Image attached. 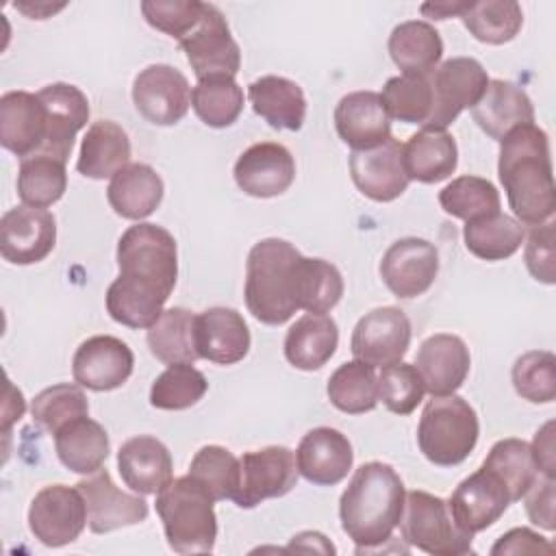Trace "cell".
Instances as JSON below:
<instances>
[{"label":"cell","mask_w":556,"mask_h":556,"mask_svg":"<svg viewBox=\"0 0 556 556\" xmlns=\"http://www.w3.org/2000/svg\"><path fill=\"white\" fill-rule=\"evenodd\" d=\"M523 497L530 521L543 530H554V478L536 476Z\"/></svg>","instance_id":"cell-53"},{"label":"cell","mask_w":556,"mask_h":556,"mask_svg":"<svg viewBox=\"0 0 556 556\" xmlns=\"http://www.w3.org/2000/svg\"><path fill=\"white\" fill-rule=\"evenodd\" d=\"M334 128L352 152L371 150L391 139V117L376 91H352L334 109Z\"/></svg>","instance_id":"cell-25"},{"label":"cell","mask_w":556,"mask_h":556,"mask_svg":"<svg viewBox=\"0 0 556 556\" xmlns=\"http://www.w3.org/2000/svg\"><path fill=\"white\" fill-rule=\"evenodd\" d=\"M532 458L536 463L539 473L554 478L556 476V454H554V421H547L541 430H536L534 441L530 445Z\"/></svg>","instance_id":"cell-55"},{"label":"cell","mask_w":556,"mask_h":556,"mask_svg":"<svg viewBox=\"0 0 556 556\" xmlns=\"http://www.w3.org/2000/svg\"><path fill=\"white\" fill-rule=\"evenodd\" d=\"M510 504L504 482L486 467L467 476L447 500L456 526L469 534L491 528Z\"/></svg>","instance_id":"cell-18"},{"label":"cell","mask_w":556,"mask_h":556,"mask_svg":"<svg viewBox=\"0 0 556 556\" xmlns=\"http://www.w3.org/2000/svg\"><path fill=\"white\" fill-rule=\"evenodd\" d=\"M482 467L493 471L504 482L510 502H519L539 476L532 450L523 439L497 441L482 460Z\"/></svg>","instance_id":"cell-42"},{"label":"cell","mask_w":556,"mask_h":556,"mask_svg":"<svg viewBox=\"0 0 556 556\" xmlns=\"http://www.w3.org/2000/svg\"><path fill=\"white\" fill-rule=\"evenodd\" d=\"M460 20L473 39L491 46L513 41L523 26L521 7L515 0L469 2Z\"/></svg>","instance_id":"cell-40"},{"label":"cell","mask_w":556,"mask_h":556,"mask_svg":"<svg viewBox=\"0 0 556 556\" xmlns=\"http://www.w3.org/2000/svg\"><path fill=\"white\" fill-rule=\"evenodd\" d=\"M132 367V350L111 334L85 339L72 358L74 382L89 391H113L122 387L130 378Z\"/></svg>","instance_id":"cell-17"},{"label":"cell","mask_w":556,"mask_h":556,"mask_svg":"<svg viewBox=\"0 0 556 556\" xmlns=\"http://www.w3.org/2000/svg\"><path fill=\"white\" fill-rule=\"evenodd\" d=\"M67 189L65 163L50 154H30L20 161L17 195L24 204L46 208L63 198Z\"/></svg>","instance_id":"cell-39"},{"label":"cell","mask_w":556,"mask_h":556,"mask_svg":"<svg viewBox=\"0 0 556 556\" xmlns=\"http://www.w3.org/2000/svg\"><path fill=\"white\" fill-rule=\"evenodd\" d=\"M232 174L243 193L252 198H276L293 185L295 161L282 143L261 141L241 152Z\"/></svg>","instance_id":"cell-19"},{"label":"cell","mask_w":556,"mask_h":556,"mask_svg":"<svg viewBox=\"0 0 556 556\" xmlns=\"http://www.w3.org/2000/svg\"><path fill=\"white\" fill-rule=\"evenodd\" d=\"M523 224L502 211L465 222L463 239L467 250L482 261H504L523 243Z\"/></svg>","instance_id":"cell-37"},{"label":"cell","mask_w":556,"mask_h":556,"mask_svg":"<svg viewBox=\"0 0 556 556\" xmlns=\"http://www.w3.org/2000/svg\"><path fill=\"white\" fill-rule=\"evenodd\" d=\"M48 113V132L43 148L37 154H50L63 163L72 154L76 132L87 126L89 100L70 83H52L37 91Z\"/></svg>","instance_id":"cell-20"},{"label":"cell","mask_w":556,"mask_h":556,"mask_svg":"<svg viewBox=\"0 0 556 556\" xmlns=\"http://www.w3.org/2000/svg\"><path fill=\"white\" fill-rule=\"evenodd\" d=\"M478 437V415L460 395H432L424 406L417 426V445L432 465H460L473 452Z\"/></svg>","instance_id":"cell-6"},{"label":"cell","mask_w":556,"mask_h":556,"mask_svg":"<svg viewBox=\"0 0 556 556\" xmlns=\"http://www.w3.org/2000/svg\"><path fill=\"white\" fill-rule=\"evenodd\" d=\"M87 526V504L78 486L48 484L30 502L28 528L46 547L74 543Z\"/></svg>","instance_id":"cell-11"},{"label":"cell","mask_w":556,"mask_h":556,"mask_svg":"<svg viewBox=\"0 0 556 556\" xmlns=\"http://www.w3.org/2000/svg\"><path fill=\"white\" fill-rule=\"evenodd\" d=\"M208 382L193 363H174L159 374L150 387V404L159 410H185L198 404Z\"/></svg>","instance_id":"cell-44"},{"label":"cell","mask_w":556,"mask_h":556,"mask_svg":"<svg viewBox=\"0 0 556 556\" xmlns=\"http://www.w3.org/2000/svg\"><path fill=\"white\" fill-rule=\"evenodd\" d=\"M380 98L389 117L424 126L432 109L430 78L419 74L393 76L384 83Z\"/></svg>","instance_id":"cell-46"},{"label":"cell","mask_w":556,"mask_h":556,"mask_svg":"<svg viewBox=\"0 0 556 556\" xmlns=\"http://www.w3.org/2000/svg\"><path fill=\"white\" fill-rule=\"evenodd\" d=\"M33 421L39 424L50 434H56L70 421L89 415V402L80 384H52L35 395L30 404Z\"/></svg>","instance_id":"cell-47"},{"label":"cell","mask_w":556,"mask_h":556,"mask_svg":"<svg viewBox=\"0 0 556 556\" xmlns=\"http://www.w3.org/2000/svg\"><path fill=\"white\" fill-rule=\"evenodd\" d=\"M469 2H426L421 4V13L432 20H447V17H460Z\"/></svg>","instance_id":"cell-56"},{"label":"cell","mask_w":556,"mask_h":556,"mask_svg":"<svg viewBox=\"0 0 556 556\" xmlns=\"http://www.w3.org/2000/svg\"><path fill=\"white\" fill-rule=\"evenodd\" d=\"M337 345V321L326 313H306L287 330L285 356L295 369L313 371L334 356Z\"/></svg>","instance_id":"cell-32"},{"label":"cell","mask_w":556,"mask_h":556,"mask_svg":"<svg viewBox=\"0 0 556 556\" xmlns=\"http://www.w3.org/2000/svg\"><path fill=\"white\" fill-rule=\"evenodd\" d=\"M413 365L430 395H450L463 387L471 367V356L460 337L439 332L421 341Z\"/></svg>","instance_id":"cell-24"},{"label":"cell","mask_w":556,"mask_h":556,"mask_svg":"<svg viewBox=\"0 0 556 556\" xmlns=\"http://www.w3.org/2000/svg\"><path fill=\"white\" fill-rule=\"evenodd\" d=\"M163 178L146 163H128L122 167L106 187L111 208L124 219L150 217L163 200Z\"/></svg>","instance_id":"cell-30"},{"label":"cell","mask_w":556,"mask_h":556,"mask_svg":"<svg viewBox=\"0 0 556 556\" xmlns=\"http://www.w3.org/2000/svg\"><path fill=\"white\" fill-rule=\"evenodd\" d=\"M187 476L193 478L213 502L232 500L239 486V458L222 445H204L191 458Z\"/></svg>","instance_id":"cell-45"},{"label":"cell","mask_w":556,"mask_h":556,"mask_svg":"<svg viewBox=\"0 0 556 556\" xmlns=\"http://www.w3.org/2000/svg\"><path fill=\"white\" fill-rule=\"evenodd\" d=\"M441 208L458 219L471 222L500 211V191L480 176H458L439 191Z\"/></svg>","instance_id":"cell-43"},{"label":"cell","mask_w":556,"mask_h":556,"mask_svg":"<svg viewBox=\"0 0 556 556\" xmlns=\"http://www.w3.org/2000/svg\"><path fill=\"white\" fill-rule=\"evenodd\" d=\"M130 163V139L126 130L111 122H93L80 143V154L76 161L78 174L93 180L113 178L122 167Z\"/></svg>","instance_id":"cell-31"},{"label":"cell","mask_w":556,"mask_h":556,"mask_svg":"<svg viewBox=\"0 0 556 556\" xmlns=\"http://www.w3.org/2000/svg\"><path fill=\"white\" fill-rule=\"evenodd\" d=\"M204 2L198 0H143L141 2V13L146 22L174 37L182 39L202 17Z\"/></svg>","instance_id":"cell-51"},{"label":"cell","mask_w":556,"mask_h":556,"mask_svg":"<svg viewBox=\"0 0 556 556\" xmlns=\"http://www.w3.org/2000/svg\"><path fill=\"white\" fill-rule=\"evenodd\" d=\"M497 176L508 206L526 226L549 222L556 208L549 137L536 124L515 128L500 141Z\"/></svg>","instance_id":"cell-2"},{"label":"cell","mask_w":556,"mask_h":556,"mask_svg":"<svg viewBox=\"0 0 556 556\" xmlns=\"http://www.w3.org/2000/svg\"><path fill=\"white\" fill-rule=\"evenodd\" d=\"M250 330L241 313L213 306L195 315V345L200 358L217 365H235L250 352Z\"/></svg>","instance_id":"cell-26"},{"label":"cell","mask_w":556,"mask_h":556,"mask_svg":"<svg viewBox=\"0 0 556 556\" xmlns=\"http://www.w3.org/2000/svg\"><path fill=\"white\" fill-rule=\"evenodd\" d=\"M343 295L341 271L324 258H304L302 274V311L328 313Z\"/></svg>","instance_id":"cell-50"},{"label":"cell","mask_w":556,"mask_h":556,"mask_svg":"<svg viewBox=\"0 0 556 556\" xmlns=\"http://www.w3.org/2000/svg\"><path fill=\"white\" fill-rule=\"evenodd\" d=\"M517 395L532 404H549L556 397V356L547 350H530L513 365Z\"/></svg>","instance_id":"cell-48"},{"label":"cell","mask_w":556,"mask_h":556,"mask_svg":"<svg viewBox=\"0 0 556 556\" xmlns=\"http://www.w3.org/2000/svg\"><path fill=\"white\" fill-rule=\"evenodd\" d=\"M304 258L295 245L269 237L252 245L245 263V306L267 326H280L302 308Z\"/></svg>","instance_id":"cell-4"},{"label":"cell","mask_w":556,"mask_h":556,"mask_svg":"<svg viewBox=\"0 0 556 556\" xmlns=\"http://www.w3.org/2000/svg\"><path fill=\"white\" fill-rule=\"evenodd\" d=\"M256 115L276 130H300L306 117V98L298 83L285 76H261L248 87Z\"/></svg>","instance_id":"cell-33"},{"label":"cell","mask_w":556,"mask_h":556,"mask_svg":"<svg viewBox=\"0 0 556 556\" xmlns=\"http://www.w3.org/2000/svg\"><path fill=\"white\" fill-rule=\"evenodd\" d=\"M328 400L334 408L348 415H363L378 404L376 369L358 358L339 365L328 378Z\"/></svg>","instance_id":"cell-38"},{"label":"cell","mask_w":556,"mask_h":556,"mask_svg":"<svg viewBox=\"0 0 556 556\" xmlns=\"http://www.w3.org/2000/svg\"><path fill=\"white\" fill-rule=\"evenodd\" d=\"M191 106L206 126L226 128L243 111V89L232 76H208L191 89Z\"/></svg>","instance_id":"cell-41"},{"label":"cell","mask_w":556,"mask_h":556,"mask_svg":"<svg viewBox=\"0 0 556 556\" xmlns=\"http://www.w3.org/2000/svg\"><path fill=\"white\" fill-rule=\"evenodd\" d=\"M350 174L356 189L374 202H393L408 187L402 143L389 139L378 148L350 154Z\"/></svg>","instance_id":"cell-21"},{"label":"cell","mask_w":556,"mask_h":556,"mask_svg":"<svg viewBox=\"0 0 556 556\" xmlns=\"http://www.w3.org/2000/svg\"><path fill=\"white\" fill-rule=\"evenodd\" d=\"M410 337L413 328L406 313L397 306H380L358 319L350 350L354 358L371 367H387L404 358Z\"/></svg>","instance_id":"cell-13"},{"label":"cell","mask_w":556,"mask_h":556,"mask_svg":"<svg viewBox=\"0 0 556 556\" xmlns=\"http://www.w3.org/2000/svg\"><path fill=\"white\" fill-rule=\"evenodd\" d=\"M152 356L165 365L195 363L200 358L195 345V315L182 306H172L148 328L146 334Z\"/></svg>","instance_id":"cell-36"},{"label":"cell","mask_w":556,"mask_h":556,"mask_svg":"<svg viewBox=\"0 0 556 556\" xmlns=\"http://www.w3.org/2000/svg\"><path fill=\"white\" fill-rule=\"evenodd\" d=\"M198 80L208 76H232L241 67V50L230 35L224 13L204 2L200 22L178 41Z\"/></svg>","instance_id":"cell-9"},{"label":"cell","mask_w":556,"mask_h":556,"mask_svg":"<svg viewBox=\"0 0 556 556\" xmlns=\"http://www.w3.org/2000/svg\"><path fill=\"white\" fill-rule=\"evenodd\" d=\"M406 489L400 473L380 460L363 463L339 500V519L356 554L378 552L391 541L404 510Z\"/></svg>","instance_id":"cell-3"},{"label":"cell","mask_w":556,"mask_h":556,"mask_svg":"<svg viewBox=\"0 0 556 556\" xmlns=\"http://www.w3.org/2000/svg\"><path fill=\"white\" fill-rule=\"evenodd\" d=\"M54 450L70 471L89 476L109 458L111 441L102 424L85 415L70 421L54 434Z\"/></svg>","instance_id":"cell-34"},{"label":"cell","mask_w":556,"mask_h":556,"mask_svg":"<svg viewBox=\"0 0 556 556\" xmlns=\"http://www.w3.org/2000/svg\"><path fill=\"white\" fill-rule=\"evenodd\" d=\"M556 230L554 222L532 226L523 252V261L534 280L554 285L556 282Z\"/></svg>","instance_id":"cell-52"},{"label":"cell","mask_w":556,"mask_h":556,"mask_svg":"<svg viewBox=\"0 0 556 556\" xmlns=\"http://www.w3.org/2000/svg\"><path fill=\"white\" fill-rule=\"evenodd\" d=\"M389 54L402 74L430 76L443 56V41L432 24L408 20L391 30Z\"/></svg>","instance_id":"cell-35"},{"label":"cell","mask_w":556,"mask_h":556,"mask_svg":"<svg viewBox=\"0 0 556 556\" xmlns=\"http://www.w3.org/2000/svg\"><path fill=\"white\" fill-rule=\"evenodd\" d=\"M167 545L176 554H208L217 539V517L208 493L189 476L169 480L154 502Z\"/></svg>","instance_id":"cell-5"},{"label":"cell","mask_w":556,"mask_h":556,"mask_svg":"<svg viewBox=\"0 0 556 556\" xmlns=\"http://www.w3.org/2000/svg\"><path fill=\"white\" fill-rule=\"evenodd\" d=\"M119 276L106 289V313L128 328H150L178 278L176 239L156 224L139 222L117 241Z\"/></svg>","instance_id":"cell-1"},{"label":"cell","mask_w":556,"mask_h":556,"mask_svg":"<svg viewBox=\"0 0 556 556\" xmlns=\"http://www.w3.org/2000/svg\"><path fill=\"white\" fill-rule=\"evenodd\" d=\"M402 539L432 556L471 554L473 534L460 530L450 513V506L439 495L428 491H408L400 517Z\"/></svg>","instance_id":"cell-7"},{"label":"cell","mask_w":556,"mask_h":556,"mask_svg":"<svg viewBox=\"0 0 556 556\" xmlns=\"http://www.w3.org/2000/svg\"><path fill=\"white\" fill-rule=\"evenodd\" d=\"M132 102L139 115L150 124L174 126L191 106V87L180 70L154 63L135 76Z\"/></svg>","instance_id":"cell-12"},{"label":"cell","mask_w":556,"mask_h":556,"mask_svg":"<svg viewBox=\"0 0 556 556\" xmlns=\"http://www.w3.org/2000/svg\"><path fill=\"white\" fill-rule=\"evenodd\" d=\"M439 274V250L419 237L393 241L380 261V278L402 300L424 295Z\"/></svg>","instance_id":"cell-14"},{"label":"cell","mask_w":556,"mask_h":556,"mask_svg":"<svg viewBox=\"0 0 556 556\" xmlns=\"http://www.w3.org/2000/svg\"><path fill=\"white\" fill-rule=\"evenodd\" d=\"M491 554H554V545L539 532L528 528H513L497 539V543L491 547Z\"/></svg>","instance_id":"cell-54"},{"label":"cell","mask_w":556,"mask_h":556,"mask_svg":"<svg viewBox=\"0 0 556 556\" xmlns=\"http://www.w3.org/2000/svg\"><path fill=\"white\" fill-rule=\"evenodd\" d=\"M295 463L302 478L317 486H332L348 478L354 452L350 439L328 426H319L308 430L298 450H295Z\"/></svg>","instance_id":"cell-22"},{"label":"cell","mask_w":556,"mask_h":556,"mask_svg":"<svg viewBox=\"0 0 556 556\" xmlns=\"http://www.w3.org/2000/svg\"><path fill=\"white\" fill-rule=\"evenodd\" d=\"M471 117L491 139L502 141L515 128L534 124V106L519 85L495 78L471 106Z\"/></svg>","instance_id":"cell-27"},{"label":"cell","mask_w":556,"mask_h":556,"mask_svg":"<svg viewBox=\"0 0 556 556\" xmlns=\"http://www.w3.org/2000/svg\"><path fill=\"white\" fill-rule=\"evenodd\" d=\"M117 469L126 486L141 495H156L174 473L167 445L150 434H139L122 443L117 452Z\"/></svg>","instance_id":"cell-28"},{"label":"cell","mask_w":556,"mask_h":556,"mask_svg":"<svg viewBox=\"0 0 556 556\" xmlns=\"http://www.w3.org/2000/svg\"><path fill=\"white\" fill-rule=\"evenodd\" d=\"M432 109L424 128H447L465 109H471L489 85L486 70L471 56H452L428 76Z\"/></svg>","instance_id":"cell-8"},{"label":"cell","mask_w":556,"mask_h":556,"mask_svg":"<svg viewBox=\"0 0 556 556\" xmlns=\"http://www.w3.org/2000/svg\"><path fill=\"white\" fill-rule=\"evenodd\" d=\"M298 473L295 454L285 445L245 452L239 458V486L232 502L239 508H254L269 497H282L295 486Z\"/></svg>","instance_id":"cell-10"},{"label":"cell","mask_w":556,"mask_h":556,"mask_svg":"<svg viewBox=\"0 0 556 556\" xmlns=\"http://www.w3.org/2000/svg\"><path fill=\"white\" fill-rule=\"evenodd\" d=\"M424 380L415 365L393 363L378 374V400L395 415H410L424 400Z\"/></svg>","instance_id":"cell-49"},{"label":"cell","mask_w":556,"mask_h":556,"mask_svg":"<svg viewBox=\"0 0 556 556\" xmlns=\"http://www.w3.org/2000/svg\"><path fill=\"white\" fill-rule=\"evenodd\" d=\"M78 491L87 504V526L93 534H106L119 528L137 526L148 517V502L115 486L106 469H98L78 480Z\"/></svg>","instance_id":"cell-16"},{"label":"cell","mask_w":556,"mask_h":556,"mask_svg":"<svg viewBox=\"0 0 556 556\" xmlns=\"http://www.w3.org/2000/svg\"><path fill=\"white\" fill-rule=\"evenodd\" d=\"M48 132V113L39 93L7 91L0 98V143L20 159L37 154Z\"/></svg>","instance_id":"cell-23"},{"label":"cell","mask_w":556,"mask_h":556,"mask_svg":"<svg viewBox=\"0 0 556 556\" xmlns=\"http://www.w3.org/2000/svg\"><path fill=\"white\" fill-rule=\"evenodd\" d=\"M402 159L408 180L434 185L456 172L458 146L443 128H421L402 143Z\"/></svg>","instance_id":"cell-29"},{"label":"cell","mask_w":556,"mask_h":556,"mask_svg":"<svg viewBox=\"0 0 556 556\" xmlns=\"http://www.w3.org/2000/svg\"><path fill=\"white\" fill-rule=\"evenodd\" d=\"M56 243V219L48 208L20 204L0 219V254L13 265L43 261Z\"/></svg>","instance_id":"cell-15"}]
</instances>
